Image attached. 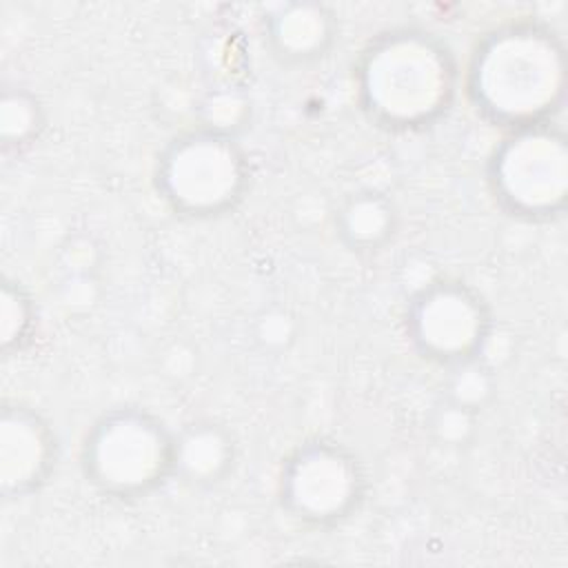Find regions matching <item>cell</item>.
Wrapping results in <instances>:
<instances>
[{"label":"cell","instance_id":"11","mask_svg":"<svg viewBox=\"0 0 568 568\" xmlns=\"http://www.w3.org/2000/svg\"><path fill=\"white\" fill-rule=\"evenodd\" d=\"M333 229L344 248L355 255H373L395 240L399 209L379 189H357L337 204Z\"/></svg>","mask_w":568,"mask_h":568},{"label":"cell","instance_id":"7","mask_svg":"<svg viewBox=\"0 0 568 568\" xmlns=\"http://www.w3.org/2000/svg\"><path fill=\"white\" fill-rule=\"evenodd\" d=\"M402 328L422 359L450 371L481 359L493 335V308L473 284L437 277L406 300Z\"/></svg>","mask_w":568,"mask_h":568},{"label":"cell","instance_id":"3","mask_svg":"<svg viewBox=\"0 0 568 568\" xmlns=\"http://www.w3.org/2000/svg\"><path fill=\"white\" fill-rule=\"evenodd\" d=\"M251 158L240 135L195 124L169 138L153 162V189L182 220H217L251 191Z\"/></svg>","mask_w":568,"mask_h":568},{"label":"cell","instance_id":"15","mask_svg":"<svg viewBox=\"0 0 568 568\" xmlns=\"http://www.w3.org/2000/svg\"><path fill=\"white\" fill-rule=\"evenodd\" d=\"M202 126L240 135L251 120V98L240 87H217L200 104Z\"/></svg>","mask_w":568,"mask_h":568},{"label":"cell","instance_id":"4","mask_svg":"<svg viewBox=\"0 0 568 568\" xmlns=\"http://www.w3.org/2000/svg\"><path fill=\"white\" fill-rule=\"evenodd\" d=\"M78 462L98 495L140 501L173 479L175 430L149 408L113 406L84 430Z\"/></svg>","mask_w":568,"mask_h":568},{"label":"cell","instance_id":"16","mask_svg":"<svg viewBox=\"0 0 568 568\" xmlns=\"http://www.w3.org/2000/svg\"><path fill=\"white\" fill-rule=\"evenodd\" d=\"M479 415L442 399L430 415V433L442 446H464L473 439Z\"/></svg>","mask_w":568,"mask_h":568},{"label":"cell","instance_id":"13","mask_svg":"<svg viewBox=\"0 0 568 568\" xmlns=\"http://www.w3.org/2000/svg\"><path fill=\"white\" fill-rule=\"evenodd\" d=\"M38 328V306L29 288L11 277H2L0 291V351L4 357L22 353Z\"/></svg>","mask_w":568,"mask_h":568},{"label":"cell","instance_id":"8","mask_svg":"<svg viewBox=\"0 0 568 568\" xmlns=\"http://www.w3.org/2000/svg\"><path fill=\"white\" fill-rule=\"evenodd\" d=\"M60 439L53 424L33 406L4 399L0 410V495L27 499L53 477Z\"/></svg>","mask_w":568,"mask_h":568},{"label":"cell","instance_id":"10","mask_svg":"<svg viewBox=\"0 0 568 568\" xmlns=\"http://www.w3.org/2000/svg\"><path fill=\"white\" fill-rule=\"evenodd\" d=\"M237 466V442L229 426L202 417L175 430L173 479L209 490L224 484Z\"/></svg>","mask_w":568,"mask_h":568},{"label":"cell","instance_id":"6","mask_svg":"<svg viewBox=\"0 0 568 568\" xmlns=\"http://www.w3.org/2000/svg\"><path fill=\"white\" fill-rule=\"evenodd\" d=\"M275 493L280 508L297 524L333 528L359 510L368 475L351 446L333 437H308L282 457Z\"/></svg>","mask_w":568,"mask_h":568},{"label":"cell","instance_id":"1","mask_svg":"<svg viewBox=\"0 0 568 568\" xmlns=\"http://www.w3.org/2000/svg\"><path fill=\"white\" fill-rule=\"evenodd\" d=\"M566 87V44L537 18H513L481 33L462 71L470 109L504 133L552 122Z\"/></svg>","mask_w":568,"mask_h":568},{"label":"cell","instance_id":"5","mask_svg":"<svg viewBox=\"0 0 568 568\" xmlns=\"http://www.w3.org/2000/svg\"><path fill=\"white\" fill-rule=\"evenodd\" d=\"M495 206L519 222L544 224L568 204V138L557 122L506 131L486 160Z\"/></svg>","mask_w":568,"mask_h":568},{"label":"cell","instance_id":"12","mask_svg":"<svg viewBox=\"0 0 568 568\" xmlns=\"http://www.w3.org/2000/svg\"><path fill=\"white\" fill-rule=\"evenodd\" d=\"M47 126V111L40 98L27 87H4L0 95V142L4 151H22L40 140Z\"/></svg>","mask_w":568,"mask_h":568},{"label":"cell","instance_id":"14","mask_svg":"<svg viewBox=\"0 0 568 568\" xmlns=\"http://www.w3.org/2000/svg\"><path fill=\"white\" fill-rule=\"evenodd\" d=\"M495 390H497V379L493 371L486 368L481 359H475L457 368H450L442 399H448L479 415L493 402Z\"/></svg>","mask_w":568,"mask_h":568},{"label":"cell","instance_id":"2","mask_svg":"<svg viewBox=\"0 0 568 568\" xmlns=\"http://www.w3.org/2000/svg\"><path fill=\"white\" fill-rule=\"evenodd\" d=\"M462 89L459 62L424 27L375 33L353 64V93L364 118L386 133H419L444 120Z\"/></svg>","mask_w":568,"mask_h":568},{"label":"cell","instance_id":"9","mask_svg":"<svg viewBox=\"0 0 568 568\" xmlns=\"http://www.w3.org/2000/svg\"><path fill=\"white\" fill-rule=\"evenodd\" d=\"M260 36L264 49L277 64L291 69L311 67L335 49L339 40V16L324 2H282L260 18Z\"/></svg>","mask_w":568,"mask_h":568}]
</instances>
